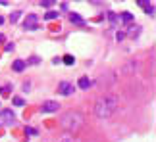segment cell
I'll return each instance as SVG.
<instances>
[{
	"label": "cell",
	"instance_id": "obj_15",
	"mask_svg": "<svg viewBox=\"0 0 156 142\" xmlns=\"http://www.w3.org/2000/svg\"><path fill=\"white\" fill-rule=\"evenodd\" d=\"M23 104H25V102H23V98H20V96H16V98H14V106H20V108H21Z\"/></svg>",
	"mask_w": 156,
	"mask_h": 142
},
{
	"label": "cell",
	"instance_id": "obj_23",
	"mask_svg": "<svg viewBox=\"0 0 156 142\" xmlns=\"http://www.w3.org/2000/svg\"><path fill=\"white\" fill-rule=\"evenodd\" d=\"M4 40H6V37H4V35H2V33H0V44H2V42H4Z\"/></svg>",
	"mask_w": 156,
	"mask_h": 142
},
{
	"label": "cell",
	"instance_id": "obj_24",
	"mask_svg": "<svg viewBox=\"0 0 156 142\" xmlns=\"http://www.w3.org/2000/svg\"><path fill=\"white\" fill-rule=\"evenodd\" d=\"M2 23H4V17H2V15H0V25H2Z\"/></svg>",
	"mask_w": 156,
	"mask_h": 142
},
{
	"label": "cell",
	"instance_id": "obj_17",
	"mask_svg": "<svg viewBox=\"0 0 156 142\" xmlns=\"http://www.w3.org/2000/svg\"><path fill=\"white\" fill-rule=\"evenodd\" d=\"M137 4H139V6H143V8H147V6L151 4V2H148V0H137Z\"/></svg>",
	"mask_w": 156,
	"mask_h": 142
},
{
	"label": "cell",
	"instance_id": "obj_12",
	"mask_svg": "<svg viewBox=\"0 0 156 142\" xmlns=\"http://www.w3.org/2000/svg\"><path fill=\"white\" fill-rule=\"evenodd\" d=\"M64 63H66V66H71V63H75V58L73 56H64Z\"/></svg>",
	"mask_w": 156,
	"mask_h": 142
},
{
	"label": "cell",
	"instance_id": "obj_7",
	"mask_svg": "<svg viewBox=\"0 0 156 142\" xmlns=\"http://www.w3.org/2000/svg\"><path fill=\"white\" fill-rule=\"evenodd\" d=\"M69 21L71 23H75V25H85V21H83V17L79 15V14H69Z\"/></svg>",
	"mask_w": 156,
	"mask_h": 142
},
{
	"label": "cell",
	"instance_id": "obj_11",
	"mask_svg": "<svg viewBox=\"0 0 156 142\" xmlns=\"http://www.w3.org/2000/svg\"><path fill=\"white\" fill-rule=\"evenodd\" d=\"M56 17H58V12H54V10H50V12H46V14H44V19H56Z\"/></svg>",
	"mask_w": 156,
	"mask_h": 142
},
{
	"label": "cell",
	"instance_id": "obj_4",
	"mask_svg": "<svg viewBox=\"0 0 156 142\" xmlns=\"http://www.w3.org/2000/svg\"><path fill=\"white\" fill-rule=\"evenodd\" d=\"M0 123H4V125H14L16 123V115L12 110H2V113H0Z\"/></svg>",
	"mask_w": 156,
	"mask_h": 142
},
{
	"label": "cell",
	"instance_id": "obj_20",
	"mask_svg": "<svg viewBox=\"0 0 156 142\" xmlns=\"http://www.w3.org/2000/svg\"><path fill=\"white\" fill-rule=\"evenodd\" d=\"M14 50V44H6V52H12Z\"/></svg>",
	"mask_w": 156,
	"mask_h": 142
},
{
	"label": "cell",
	"instance_id": "obj_19",
	"mask_svg": "<svg viewBox=\"0 0 156 142\" xmlns=\"http://www.w3.org/2000/svg\"><path fill=\"white\" fill-rule=\"evenodd\" d=\"M29 63H33V66H35V63H39V58H37V56H33L31 60H29Z\"/></svg>",
	"mask_w": 156,
	"mask_h": 142
},
{
	"label": "cell",
	"instance_id": "obj_13",
	"mask_svg": "<svg viewBox=\"0 0 156 142\" xmlns=\"http://www.w3.org/2000/svg\"><path fill=\"white\" fill-rule=\"evenodd\" d=\"M20 17H21V12H14V14L10 15V21H12V23H16L17 19H20Z\"/></svg>",
	"mask_w": 156,
	"mask_h": 142
},
{
	"label": "cell",
	"instance_id": "obj_21",
	"mask_svg": "<svg viewBox=\"0 0 156 142\" xmlns=\"http://www.w3.org/2000/svg\"><path fill=\"white\" fill-rule=\"evenodd\" d=\"M123 37H125L123 33H118V35H116V39H118V40H123Z\"/></svg>",
	"mask_w": 156,
	"mask_h": 142
},
{
	"label": "cell",
	"instance_id": "obj_22",
	"mask_svg": "<svg viewBox=\"0 0 156 142\" xmlns=\"http://www.w3.org/2000/svg\"><path fill=\"white\" fill-rule=\"evenodd\" d=\"M41 4H43V6H50V4H52V0H43Z\"/></svg>",
	"mask_w": 156,
	"mask_h": 142
},
{
	"label": "cell",
	"instance_id": "obj_6",
	"mask_svg": "<svg viewBox=\"0 0 156 142\" xmlns=\"http://www.w3.org/2000/svg\"><path fill=\"white\" fill-rule=\"evenodd\" d=\"M58 108H60V104L58 102H44L43 104V108H41V111H43V113H52V111H58Z\"/></svg>",
	"mask_w": 156,
	"mask_h": 142
},
{
	"label": "cell",
	"instance_id": "obj_5",
	"mask_svg": "<svg viewBox=\"0 0 156 142\" xmlns=\"http://www.w3.org/2000/svg\"><path fill=\"white\" fill-rule=\"evenodd\" d=\"M58 92L62 94V96H71V94H73V85L68 83V81H62L58 85Z\"/></svg>",
	"mask_w": 156,
	"mask_h": 142
},
{
	"label": "cell",
	"instance_id": "obj_18",
	"mask_svg": "<svg viewBox=\"0 0 156 142\" xmlns=\"http://www.w3.org/2000/svg\"><path fill=\"white\" fill-rule=\"evenodd\" d=\"M108 17H110V21H112V23H116V21H118V17H116V14H114V12H110V14H108Z\"/></svg>",
	"mask_w": 156,
	"mask_h": 142
},
{
	"label": "cell",
	"instance_id": "obj_8",
	"mask_svg": "<svg viewBox=\"0 0 156 142\" xmlns=\"http://www.w3.org/2000/svg\"><path fill=\"white\" fill-rule=\"evenodd\" d=\"M25 66H27V63L23 62V60H16L14 63H12V69H14V71H17V73H20V71H23V69H25Z\"/></svg>",
	"mask_w": 156,
	"mask_h": 142
},
{
	"label": "cell",
	"instance_id": "obj_9",
	"mask_svg": "<svg viewBox=\"0 0 156 142\" xmlns=\"http://www.w3.org/2000/svg\"><path fill=\"white\" fill-rule=\"evenodd\" d=\"M91 85L93 83L87 79V77H81L79 79V88H83V90H89V88H91Z\"/></svg>",
	"mask_w": 156,
	"mask_h": 142
},
{
	"label": "cell",
	"instance_id": "obj_10",
	"mask_svg": "<svg viewBox=\"0 0 156 142\" xmlns=\"http://www.w3.org/2000/svg\"><path fill=\"white\" fill-rule=\"evenodd\" d=\"M119 17H122L125 23H129L131 19H133V14H129V12H122V14H119Z\"/></svg>",
	"mask_w": 156,
	"mask_h": 142
},
{
	"label": "cell",
	"instance_id": "obj_2",
	"mask_svg": "<svg viewBox=\"0 0 156 142\" xmlns=\"http://www.w3.org/2000/svg\"><path fill=\"white\" fill-rule=\"evenodd\" d=\"M116 110H118V98L116 96L100 98L97 102V106H94V113H97L98 119H108Z\"/></svg>",
	"mask_w": 156,
	"mask_h": 142
},
{
	"label": "cell",
	"instance_id": "obj_16",
	"mask_svg": "<svg viewBox=\"0 0 156 142\" xmlns=\"http://www.w3.org/2000/svg\"><path fill=\"white\" fill-rule=\"evenodd\" d=\"M145 12H147L148 15H154V6H152V4H148L147 8H145Z\"/></svg>",
	"mask_w": 156,
	"mask_h": 142
},
{
	"label": "cell",
	"instance_id": "obj_25",
	"mask_svg": "<svg viewBox=\"0 0 156 142\" xmlns=\"http://www.w3.org/2000/svg\"><path fill=\"white\" fill-rule=\"evenodd\" d=\"M66 142H69V140H66Z\"/></svg>",
	"mask_w": 156,
	"mask_h": 142
},
{
	"label": "cell",
	"instance_id": "obj_1",
	"mask_svg": "<svg viewBox=\"0 0 156 142\" xmlns=\"http://www.w3.org/2000/svg\"><path fill=\"white\" fill-rule=\"evenodd\" d=\"M60 125H62V129H66L68 133H77L83 125H85V117H83V113H79V111L71 110V111H66L62 115Z\"/></svg>",
	"mask_w": 156,
	"mask_h": 142
},
{
	"label": "cell",
	"instance_id": "obj_3",
	"mask_svg": "<svg viewBox=\"0 0 156 142\" xmlns=\"http://www.w3.org/2000/svg\"><path fill=\"white\" fill-rule=\"evenodd\" d=\"M37 21H39L37 15H35V14H29L25 17V21H23V29H27V31H35V29H39Z\"/></svg>",
	"mask_w": 156,
	"mask_h": 142
},
{
	"label": "cell",
	"instance_id": "obj_14",
	"mask_svg": "<svg viewBox=\"0 0 156 142\" xmlns=\"http://www.w3.org/2000/svg\"><path fill=\"white\" fill-rule=\"evenodd\" d=\"M25 134H27V137H35V134H37V129H33V127H25Z\"/></svg>",
	"mask_w": 156,
	"mask_h": 142
},
{
	"label": "cell",
	"instance_id": "obj_26",
	"mask_svg": "<svg viewBox=\"0 0 156 142\" xmlns=\"http://www.w3.org/2000/svg\"><path fill=\"white\" fill-rule=\"evenodd\" d=\"M0 125H2V123H0Z\"/></svg>",
	"mask_w": 156,
	"mask_h": 142
}]
</instances>
